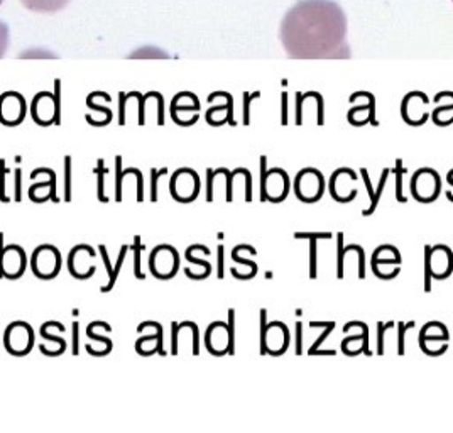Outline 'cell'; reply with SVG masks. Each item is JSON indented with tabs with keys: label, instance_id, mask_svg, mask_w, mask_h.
Returning <instances> with one entry per match:
<instances>
[{
	"label": "cell",
	"instance_id": "3957f363",
	"mask_svg": "<svg viewBox=\"0 0 453 433\" xmlns=\"http://www.w3.org/2000/svg\"><path fill=\"white\" fill-rule=\"evenodd\" d=\"M4 344L9 354L12 356H26L29 354L33 344H35V332L26 321H14L9 325L4 336Z\"/></svg>",
	"mask_w": 453,
	"mask_h": 433
},
{
	"label": "cell",
	"instance_id": "ee69618b",
	"mask_svg": "<svg viewBox=\"0 0 453 433\" xmlns=\"http://www.w3.org/2000/svg\"><path fill=\"white\" fill-rule=\"evenodd\" d=\"M187 259H188L189 263L198 264V266L205 267L208 271H211V264L207 263V261H200V259H196V258H193V256H191V247L187 249Z\"/></svg>",
	"mask_w": 453,
	"mask_h": 433
},
{
	"label": "cell",
	"instance_id": "4316f807",
	"mask_svg": "<svg viewBox=\"0 0 453 433\" xmlns=\"http://www.w3.org/2000/svg\"><path fill=\"white\" fill-rule=\"evenodd\" d=\"M337 241H339V244H337V254H339V266H337V276H339L340 280L343 278V256L347 254L345 252V247H343V234L340 232L337 234Z\"/></svg>",
	"mask_w": 453,
	"mask_h": 433
},
{
	"label": "cell",
	"instance_id": "8fae6325",
	"mask_svg": "<svg viewBox=\"0 0 453 433\" xmlns=\"http://www.w3.org/2000/svg\"><path fill=\"white\" fill-rule=\"evenodd\" d=\"M205 344H207L208 352L213 356H224L228 352V332H226V323L215 321L208 327L205 334Z\"/></svg>",
	"mask_w": 453,
	"mask_h": 433
},
{
	"label": "cell",
	"instance_id": "8992f818",
	"mask_svg": "<svg viewBox=\"0 0 453 433\" xmlns=\"http://www.w3.org/2000/svg\"><path fill=\"white\" fill-rule=\"evenodd\" d=\"M323 189H325V180L319 170H313V168L302 170L295 178V191L298 198L306 204L320 200Z\"/></svg>",
	"mask_w": 453,
	"mask_h": 433
},
{
	"label": "cell",
	"instance_id": "30bf717a",
	"mask_svg": "<svg viewBox=\"0 0 453 433\" xmlns=\"http://www.w3.org/2000/svg\"><path fill=\"white\" fill-rule=\"evenodd\" d=\"M33 119L39 126H51L59 124L61 119L58 117L55 95L39 94L33 100Z\"/></svg>",
	"mask_w": 453,
	"mask_h": 433
},
{
	"label": "cell",
	"instance_id": "7c38bea8",
	"mask_svg": "<svg viewBox=\"0 0 453 433\" xmlns=\"http://www.w3.org/2000/svg\"><path fill=\"white\" fill-rule=\"evenodd\" d=\"M20 4L27 11H33L38 14H55L63 11L70 4V0H20Z\"/></svg>",
	"mask_w": 453,
	"mask_h": 433
},
{
	"label": "cell",
	"instance_id": "f6af8a7d",
	"mask_svg": "<svg viewBox=\"0 0 453 433\" xmlns=\"http://www.w3.org/2000/svg\"><path fill=\"white\" fill-rule=\"evenodd\" d=\"M14 174H16V195H14V200L16 202H20V198H22V195H20V173L19 168L14 171Z\"/></svg>",
	"mask_w": 453,
	"mask_h": 433
},
{
	"label": "cell",
	"instance_id": "ab89813d",
	"mask_svg": "<svg viewBox=\"0 0 453 433\" xmlns=\"http://www.w3.org/2000/svg\"><path fill=\"white\" fill-rule=\"evenodd\" d=\"M207 200L208 202H211V200H213V180H215V173H213V170H207Z\"/></svg>",
	"mask_w": 453,
	"mask_h": 433
},
{
	"label": "cell",
	"instance_id": "f35d334b",
	"mask_svg": "<svg viewBox=\"0 0 453 433\" xmlns=\"http://www.w3.org/2000/svg\"><path fill=\"white\" fill-rule=\"evenodd\" d=\"M126 100H127V95L120 94V112H119V124L124 126L126 124Z\"/></svg>",
	"mask_w": 453,
	"mask_h": 433
},
{
	"label": "cell",
	"instance_id": "ffe728a7",
	"mask_svg": "<svg viewBox=\"0 0 453 433\" xmlns=\"http://www.w3.org/2000/svg\"><path fill=\"white\" fill-rule=\"evenodd\" d=\"M404 171L406 170L403 168V159L397 158L395 173H396V198L399 204H406L408 202V198L403 195V174H404Z\"/></svg>",
	"mask_w": 453,
	"mask_h": 433
},
{
	"label": "cell",
	"instance_id": "ac0fdd59",
	"mask_svg": "<svg viewBox=\"0 0 453 433\" xmlns=\"http://www.w3.org/2000/svg\"><path fill=\"white\" fill-rule=\"evenodd\" d=\"M432 278H434V269H432V247H425V291H432Z\"/></svg>",
	"mask_w": 453,
	"mask_h": 433
},
{
	"label": "cell",
	"instance_id": "c3c4849f",
	"mask_svg": "<svg viewBox=\"0 0 453 433\" xmlns=\"http://www.w3.org/2000/svg\"><path fill=\"white\" fill-rule=\"evenodd\" d=\"M447 182H449V183H450V185H452V187H453V173H452V171H450V173H449V178H447Z\"/></svg>",
	"mask_w": 453,
	"mask_h": 433
},
{
	"label": "cell",
	"instance_id": "4dcf8cb0",
	"mask_svg": "<svg viewBox=\"0 0 453 433\" xmlns=\"http://www.w3.org/2000/svg\"><path fill=\"white\" fill-rule=\"evenodd\" d=\"M168 173V168H163V170H154L152 168V182H151V202H157V180L161 178V174H166Z\"/></svg>",
	"mask_w": 453,
	"mask_h": 433
},
{
	"label": "cell",
	"instance_id": "d4e9b609",
	"mask_svg": "<svg viewBox=\"0 0 453 433\" xmlns=\"http://www.w3.org/2000/svg\"><path fill=\"white\" fill-rule=\"evenodd\" d=\"M349 251H356L359 254V278L364 280L365 278V252L359 244H349L345 247V252Z\"/></svg>",
	"mask_w": 453,
	"mask_h": 433
},
{
	"label": "cell",
	"instance_id": "e575fe53",
	"mask_svg": "<svg viewBox=\"0 0 453 433\" xmlns=\"http://www.w3.org/2000/svg\"><path fill=\"white\" fill-rule=\"evenodd\" d=\"M9 43V27L0 20V57L4 55Z\"/></svg>",
	"mask_w": 453,
	"mask_h": 433
},
{
	"label": "cell",
	"instance_id": "d590c367",
	"mask_svg": "<svg viewBox=\"0 0 453 433\" xmlns=\"http://www.w3.org/2000/svg\"><path fill=\"white\" fill-rule=\"evenodd\" d=\"M224 95L226 98V124H230V126H235L237 122L234 120V100H232V95L230 94H219Z\"/></svg>",
	"mask_w": 453,
	"mask_h": 433
},
{
	"label": "cell",
	"instance_id": "6da1fadb",
	"mask_svg": "<svg viewBox=\"0 0 453 433\" xmlns=\"http://www.w3.org/2000/svg\"><path fill=\"white\" fill-rule=\"evenodd\" d=\"M281 41L289 58H347V18L334 0H300L284 16Z\"/></svg>",
	"mask_w": 453,
	"mask_h": 433
},
{
	"label": "cell",
	"instance_id": "9c48e42d",
	"mask_svg": "<svg viewBox=\"0 0 453 433\" xmlns=\"http://www.w3.org/2000/svg\"><path fill=\"white\" fill-rule=\"evenodd\" d=\"M26 252L19 245L12 244L5 247L4 258H2V267H0V278L18 280L26 271Z\"/></svg>",
	"mask_w": 453,
	"mask_h": 433
},
{
	"label": "cell",
	"instance_id": "5bb4252c",
	"mask_svg": "<svg viewBox=\"0 0 453 433\" xmlns=\"http://www.w3.org/2000/svg\"><path fill=\"white\" fill-rule=\"evenodd\" d=\"M134 251V274H135V278H139V280H146V274L141 271V252H142V249H144V245L141 244V237L139 236H135L134 237V244L131 247Z\"/></svg>",
	"mask_w": 453,
	"mask_h": 433
},
{
	"label": "cell",
	"instance_id": "b9f144b4",
	"mask_svg": "<svg viewBox=\"0 0 453 433\" xmlns=\"http://www.w3.org/2000/svg\"><path fill=\"white\" fill-rule=\"evenodd\" d=\"M302 330H303V323H302V321H298V323H296V356H302V354H303Z\"/></svg>",
	"mask_w": 453,
	"mask_h": 433
},
{
	"label": "cell",
	"instance_id": "7dc6e473",
	"mask_svg": "<svg viewBox=\"0 0 453 433\" xmlns=\"http://www.w3.org/2000/svg\"><path fill=\"white\" fill-rule=\"evenodd\" d=\"M250 98L252 97H246V111H244V126L250 124V115H249V107H250Z\"/></svg>",
	"mask_w": 453,
	"mask_h": 433
},
{
	"label": "cell",
	"instance_id": "9a60e30c",
	"mask_svg": "<svg viewBox=\"0 0 453 433\" xmlns=\"http://www.w3.org/2000/svg\"><path fill=\"white\" fill-rule=\"evenodd\" d=\"M42 173L50 176V200L58 204L59 198H58L57 195V173L53 170H50V168H41V170L33 171V173H31V178L35 180L38 174H42Z\"/></svg>",
	"mask_w": 453,
	"mask_h": 433
},
{
	"label": "cell",
	"instance_id": "44dd1931",
	"mask_svg": "<svg viewBox=\"0 0 453 433\" xmlns=\"http://www.w3.org/2000/svg\"><path fill=\"white\" fill-rule=\"evenodd\" d=\"M115 200L122 202V180H124V173H122V156L115 158Z\"/></svg>",
	"mask_w": 453,
	"mask_h": 433
},
{
	"label": "cell",
	"instance_id": "83f0119b",
	"mask_svg": "<svg viewBox=\"0 0 453 433\" xmlns=\"http://www.w3.org/2000/svg\"><path fill=\"white\" fill-rule=\"evenodd\" d=\"M395 327V323L393 321H389V323H379L378 325V354L379 356H382L384 354V334H386V330H391Z\"/></svg>",
	"mask_w": 453,
	"mask_h": 433
},
{
	"label": "cell",
	"instance_id": "60d3db41",
	"mask_svg": "<svg viewBox=\"0 0 453 433\" xmlns=\"http://www.w3.org/2000/svg\"><path fill=\"white\" fill-rule=\"evenodd\" d=\"M98 251H100V254H102V259H104V264H105V269L109 271V274H112V266H111V259H109V254H107V247L102 244L98 247Z\"/></svg>",
	"mask_w": 453,
	"mask_h": 433
},
{
	"label": "cell",
	"instance_id": "e0dca14e",
	"mask_svg": "<svg viewBox=\"0 0 453 433\" xmlns=\"http://www.w3.org/2000/svg\"><path fill=\"white\" fill-rule=\"evenodd\" d=\"M127 251H129V245H124L122 249H120V254H119V259H117V264H115V269L112 271V274H111V282L107 286H104L102 288V293H107V291H111L113 288V284L117 282V278H119V273H120V267H122V264L126 261V254H127Z\"/></svg>",
	"mask_w": 453,
	"mask_h": 433
},
{
	"label": "cell",
	"instance_id": "d6a6232c",
	"mask_svg": "<svg viewBox=\"0 0 453 433\" xmlns=\"http://www.w3.org/2000/svg\"><path fill=\"white\" fill-rule=\"evenodd\" d=\"M267 312L261 310V354H267V347H265V337H267Z\"/></svg>",
	"mask_w": 453,
	"mask_h": 433
},
{
	"label": "cell",
	"instance_id": "52a82bcc",
	"mask_svg": "<svg viewBox=\"0 0 453 433\" xmlns=\"http://www.w3.org/2000/svg\"><path fill=\"white\" fill-rule=\"evenodd\" d=\"M151 266L152 274L159 280H170L180 266V258L174 247L168 244L159 245L152 251L151 254Z\"/></svg>",
	"mask_w": 453,
	"mask_h": 433
},
{
	"label": "cell",
	"instance_id": "7bdbcfd3",
	"mask_svg": "<svg viewBox=\"0 0 453 433\" xmlns=\"http://www.w3.org/2000/svg\"><path fill=\"white\" fill-rule=\"evenodd\" d=\"M80 327H78V321L73 323V354L78 356V352H80Z\"/></svg>",
	"mask_w": 453,
	"mask_h": 433
},
{
	"label": "cell",
	"instance_id": "4fadbf2b",
	"mask_svg": "<svg viewBox=\"0 0 453 433\" xmlns=\"http://www.w3.org/2000/svg\"><path fill=\"white\" fill-rule=\"evenodd\" d=\"M352 327H359L360 330H362V345H360L362 354L371 356L372 352L369 351V327H367L364 321H349V323L343 327V332H349Z\"/></svg>",
	"mask_w": 453,
	"mask_h": 433
},
{
	"label": "cell",
	"instance_id": "ba28073f",
	"mask_svg": "<svg viewBox=\"0 0 453 433\" xmlns=\"http://www.w3.org/2000/svg\"><path fill=\"white\" fill-rule=\"evenodd\" d=\"M26 117V102L19 94L7 92L0 97V122L4 126H18Z\"/></svg>",
	"mask_w": 453,
	"mask_h": 433
},
{
	"label": "cell",
	"instance_id": "5b68a950",
	"mask_svg": "<svg viewBox=\"0 0 453 433\" xmlns=\"http://www.w3.org/2000/svg\"><path fill=\"white\" fill-rule=\"evenodd\" d=\"M33 271L41 280H51L58 276L61 267V256L59 251L53 245H39L33 254Z\"/></svg>",
	"mask_w": 453,
	"mask_h": 433
},
{
	"label": "cell",
	"instance_id": "681fc988",
	"mask_svg": "<svg viewBox=\"0 0 453 433\" xmlns=\"http://www.w3.org/2000/svg\"><path fill=\"white\" fill-rule=\"evenodd\" d=\"M2 2H4V0H0V4H2Z\"/></svg>",
	"mask_w": 453,
	"mask_h": 433
},
{
	"label": "cell",
	"instance_id": "836d02e7",
	"mask_svg": "<svg viewBox=\"0 0 453 433\" xmlns=\"http://www.w3.org/2000/svg\"><path fill=\"white\" fill-rule=\"evenodd\" d=\"M9 173V170H5V161L0 159V200L2 202H9L11 198L5 197V174Z\"/></svg>",
	"mask_w": 453,
	"mask_h": 433
},
{
	"label": "cell",
	"instance_id": "7402d4cb",
	"mask_svg": "<svg viewBox=\"0 0 453 433\" xmlns=\"http://www.w3.org/2000/svg\"><path fill=\"white\" fill-rule=\"evenodd\" d=\"M226 332H228V352L230 356H234L235 349H234V340H235V312L228 310V323H226Z\"/></svg>",
	"mask_w": 453,
	"mask_h": 433
},
{
	"label": "cell",
	"instance_id": "f546056e",
	"mask_svg": "<svg viewBox=\"0 0 453 433\" xmlns=\"http://www.w3.org/2000/svg\"><path fill=\"white\" fill-rule=\"evenodd\" d=\"M267 158L263 156L261 158V202H267Z\"/></svg>",
	"mask_w": 453,
	"mask_h": 433
},
{
	"label": "cell",
	"instance_id": "7a4b0ae2",
	"mask_svg": "<svg viewBox=\"0 0 453 433\" xmlns=\"http://www.w3.org/2000/svg\"><path fill=\"white\" fill-rule=\"evenodd\" d=\"M200 185H202L200 178L195 171L189 170V168L178 170L171 176V197L181 204H188L198 197Z\"/></svg>",
	"mask_w": 453,
	"mask_h": 433
},
{
	"label": "cell",
	"instance_id": "277c9868",
	"mask_svg": "<svg viewBox=\"0 0 453 433\" xmlns=\"http://www.w3.org/2000/svg\"><path fill=\"white\" fill-rule=\"evenodd\" d=\"M440 189H441V180L438 173L430 168L418 171L411 180V193L421 204L434 202L440 195Z\"/></svg>",
	"mask_w": 453,
	"mask_h": 433
},
{
	"label": "cell",
	"instance_id": "cb8c5ba5",
	"mask_svg": "<svg viewBox=\"0 0 453 433\" xmlns=\"http://www.w3.org/2000/svg\"><path fill=\"white\" fill-rule=\"evenodd\" d=\"M95 173L98 174V200L104 202V204H107L109 198H107V195L104 193V176H105V173H107V168L104 166V159H98V166L95 168Z\"/></svg>",
	"mask_w": 453,
	"mask_h": 433
},
{
	"label": "cell",
	"instance_id": "bcb514c9",
	"mask_svg": "<svg viewBox=\"0 0 453 433\" xmlns=\"http://www.w3.org/2000/svg\"><path fill=\"white\" fill-rule=\"evenodd\" d=\"M281 124L286 126L288 124V97L283 94V117H281Z\"/></svg>",
	"mask_w": 453,
	"mask_h": 433
},
{
	"label": "cell",
	"instance_id": "1f68e13d",
	"mask_svg": "<svg viewBox=\"0 0 453 433\" xmlns=\"http://www.w3.org/2000/svg\"><path fill=\"white\" fill-rule=\"evenodd\" d=\"M330 232H296L295 239H332Z\"/></svg>",
	"mask_w": 453,
	"mask_h": 433
},
{
	"label": "cell",
	"instance_id": "d6986e66",
	"mask_svg": "<svg viewBox=\"0 0 453 433\" xmlns=\"http://www.w3.org/2000/svg\"><path fill=\"white\" fill-rule=\"evenodd\" d=\"M321 325H323V329H325V330H323V334H321L320 337L317 339V342L310 347V351H308V354H310V356H313V354L320 349L321 344H323V342L326 340V337L335 330V325H337V323H335V321H321Z\"/></svg>",
	"mask_w": 453,
	"mask_h": 433
},
{
	"label": "cell",
	"instance_id": "2e32d148",
	"mask_svg": "<svg viewBox=\"0 0 453 433\" xmlns=\"http://www.w3.org/2000/svg\"><path fill=\"white\" fill-rule=\"evenodd\" d=\"M389 173L391 171L386 170L382 171V176H380V182H379V187L376 191H374V198L371 200V208H367V210H364V215L367 217V215H371L376 207L379 205V200H380V197H382V191H384V187H386V182H388V176H389Z\"/></svg>",
	"mask_w": 453,
	"mask_h": 433
},
{
	"label": "cell",
	"instance_id": "484cf974",
	"mask_svg": "<svg viewBox=\"0 0 453 433\" xmlns=\"http://www.w3.org/2000/svg\"><path fill=\"white\" fill-rule=\"evenodd\" d=\"M310 278H317V239H310Z\"/></svg>",
	"mask_w": 453,
	"mask_h": 433
},
{
	"label": "cell",
	"instance_id": "74e56055",
	"mask_svg": "<svg viewBox=\"0 0 453 433\" xmlns=\"http://www.w3.org/2000/svg\"><path fill=\"white\" fill-rule=\"evenodd\" d=\"M156 98H157V105H159V109H157V124L163 126L165 124V102H163L161 94H156Z\"/></svg>",
	"mask_w": 453,
	"mask_h": 433
},
{
	"label": "cell",
	"instance_id": "8d00e7d4",
	"mask_svg": "<svg viewBox=\"0 0 453 433\" xmlns=\"http://www.w3.org/2000/svg\"><path fill=\"white\" fill-rule=\"evenodd\" d=\"M224 245H219L217 252H219V264H217V276L222 280L224 274H226V269H224Z\"/></svg>",
	"mask_w": 453,
	"mask_h": 433
},
{
	"label": "cell",
	"instance_id": "f1b7e54d",
	"mask_svg": "<svg viewBox=\"0 0 453 433\" xmlns=\"http://www.w3.org/2000/svg\"><path fill=\"white\" fill-rule=\"evenodd\" d=\"M415 325V321H410L408 325H404V323H399V332H397V354L399 356H404V332L408 330V329H411Z\"/></svg>",
	"mask_w": 453,
	"mask_h": 433
},
{
	"label": "cell",
	"instance_id": "603a6c76",
	"mask_svg": "<svg viewBox=\"0 0 453 433\" xmlns=\"http://www.w3.org/2000/svg\"><path fill=\"white\" fill-rule=\"evenodd\" d=\"M65 200H72V158H65Z\"/></svg>",
	"mask_w": 453,
	"mask_h": 433
}]
</instances>
